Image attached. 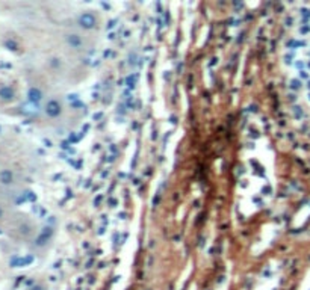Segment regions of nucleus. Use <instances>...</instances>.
<instances>
[{"label":"nucleus","mask_w":310,"mask_h":290,"mask_svg":"<svg viewBox=\"0 0 310 290\" xmlns=\"http://www.w3.org/2000/svg\"><path fill=\"white\" fill-rule=\"evenodd\" d=\"M0 97H3V98H11V97H12V91H11L9 88H2V89H0Z\"/></svg>","instance_id":"f257e3e1"},{"label":"nucleus","mask_w":310,"mask_h":290,"mask_svg":"<svg viewBox=\"0 0 310 290\" xmlns=\"http://www.w3.org/2000/svg\"><path fill=\"white\" fill-rule=\"evenodd\" d=\"M0 180H2L3 183H11V172H8V171L2 172V174H0Z\"/></svg>","instance_id":"f03ea898"},{"label":"nucleus","mask_w":310,"mask_h":290,"mask_svg":"<svg viewBox=\"0 0 310 290\" xmlns=\"http://www.w3.org/2000/svg\"><path fill=\"white\" fill-rule=\"evenodd\" d=\"M0 216H2V210H0Z\"/></svg>","instance_id":"7ed1b4c3"}]
</instances>
